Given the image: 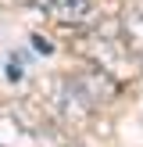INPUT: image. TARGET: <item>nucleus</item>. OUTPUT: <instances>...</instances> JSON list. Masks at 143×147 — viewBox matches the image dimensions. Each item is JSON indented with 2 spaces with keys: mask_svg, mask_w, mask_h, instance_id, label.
I'll use <instances>...</instances> for the list:
<instances>
[{
  "mask_svg": "<svg viewBox=\"0 0 143 147\" xmlns=\"http://www.w3.org/2000/svg\"><path fill=\"white\" fill-rule=\"evenodd\" d=\"M50 7H54V14L61 22H68V25H79V22H86L93 14V0H50Z\"/></svg>",
  "mask_w": 143,
  "mask_h": 147,
  "instance_id": "obj_1",
  "label": "nucleus"
},
{
  "mask_svg": "<svg viewBox=\"0 0 143 147\" xmlns=\"http://www.w3.org/2000/svg\"><path fill=\"white\" fill-rule=\"evenodd\" d=\"M125 43L129 47H140L143 43V11H129V18H125Z\"/></svg>",
  "mask_w": 143,
  "mask_h": 147,
  "instance_id": "obj_2",
  "label": "nucleus"
}]
</instances>
